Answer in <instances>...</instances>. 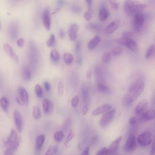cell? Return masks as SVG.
<instances>
[{"instance_id": "5b68a950", "label": "cell", "mask_w": 155, "mask_h": 155, "mask_svg": "<svg viewBox=\"0 0 155 155\" xmlns=\"http://www.w3.org/2000/svg\"><path fill=\"white\" fill-rule=\"evenodd\" d=\"M152 139V133L149 131H146L139 135L138 138V141L141 146L146 147L151 144Z\"/></svg>"}, {"instance_id": "f546056e", "label": "cell", "mask_w": 155, "mask_h": 155, "mask_svg": "<svg viewBox=\"0 0 155 155\" xmlns=\"http://www.w3.org/2000/svg\"><path fill=\"white\" fill-rule=\"evenodd\" d=\"M64 60L65 63L70 64L73 61V57L71 53H65L63 56Z\"/></svg>"}, {"instance_id": "f1b7e54d", "label": "cell", "mask_w": 155, "mask_h": 155, "mask_svg": "<svg viewBox=\"0 0 155 155\" xmlns=\"http://www.w3.org/2000/svg\"><path fill=\"white\" fill-rule=\"evenodd\" d=\"M95 74L97 79L98 81V83L104 82L102 71L99 67H97L95 69Z\"/></svg>"}, {"instance_id": "f6af8a7d", "label": "cell", "mask_w": 155, "mask_h": 155, "mask_svg": "<svg viewBox=\"0 0 155 155\" xmlns=\"http://www.w3.org/2000/svg\"><path fill=\"white\" fill-rule=\"evenodd\" d=\"M132 33L129 31H125L122 34V38L126 39H131L133 36Z\"/></svg>"}, {"instance_id": "4dcf8cb0", "label": "cell", "mask_w": 155, "mask_h": 155, "mask_svg": "<svg viewBox=\"0 0 155 155\" xmlns=\"http://www.w3.org/2000/svg\"><path fill=\"white\" fill-rule=\"evenodd\" d=\"M64 133L62 131H58L54 135V138L56 141L57 142H61L64 137Z\"/></svg>"}, {"instance_id": "ac0fdd59", "label": "cell", "mask_w": 155, "mask_h": 155, "mask_svg": "<svg viewBox=\"0 0 155 155\" xmlns=\"http://www.w3.org/2000/svg\"><path fill=\"white\" fill-rule=\"evenodd\" d=\"M110 16V12L108 9L104 5L101 7L99 14V18L100 20L104 21L108 19Z\"/></svg>"}, {"instance_id": "836d02e7", "label": "cell", "mask_w": 155, "mask_h": 155, "mask_svg": "<svg viewBox=\"0 0 155 155\" xmlns=\"http://www.w3.org/2000/svg\"><path fill=\"white\" fill-rule=\"evenodd\" d=\"M122 51V49L120 47L116 46L112 49V54L115 56H117L121 54Z\"/></svg>"}, {"instance_id": "277c9868", "label": "cell", "mask_w": 155, "mask_h": 155, "mask_svg": "<svg viewBox=\"0 0 155 155\" xmlns=\"http://www.w3.org/2000/svg\"><path fill=\"white\" fill-rule=\"evenodd\" d=\"M16 99L18 103L20 105H27L28 104L29 95L24 88L20 87L18 89Z\"/></svg>"}, {"instance_id": "44dd1931", "label": "cell", "mask_w": 155, "mask_h": 155, "mask_svg": "<svg viewBox=\"0 0 155 155\" xmlns=\"http://www.w3.org/2000/svg\"><path fill=\"white\" fill-rule=\"evenodd\" d=\"M9 36L12 41H14L17 38L18 34V30L16 27H11L10 28Z\"/></svg>"}, {"instance_id": "003e7915", "label": "cell", "mask_w": 155, "mask_h": 155, "mask_svg": "<svg viewBox=\"0 0 155 155\" xmlns=\"http://www.w3.org/2000/svg\"><path fill=\"white\" fill-rule=\"evenodd\" d=\"M2 28V24L1 21H0V30Z\"/></svg>"}, {"instance_id": "4fadbf2b", "label": "cell", "mask_w": 155, "mask_h": 155, "mask_svg": "<svg viewBox=\"0 0 155 155\" xmlns=\"http://www.w3.org/2000/svg\"><path fill=\"white\" fill-rule=\"evenodd\" d=\"M120 24V22L118 20H115L112 22L105 29V34L106 35H109L114 32L118 28Z\"/></svg>"}, {"instance_id": "9c48e42d", "label": "cell", "mask_w": 155, "mask_h": 155, "mask_svg": "<svg viewBox=\"0 0 155 155\" xmlns=\"http://www.w3.org/2000/svg\"><path fill=\"white\" fill-rule=\"evenodd\" d=\"M42 21L44 25L47 30L50 31L51 29V21L50 10L46 8L44 10L42 15Z\"/></svg>"}, {"instance_id": "6125c7cd", "label": "cell", "mask_w": 155, "mask_h": 155, "mask_svg": "<svg viewBox=\"0 0 155 155\" xmlns=\"http://www.w3.org/2000/svg\"><path fill=\"white\" fill-rule=\"evenodd\" d=\"M58 150V147L57 145L53 146V153L54 154L57 153Z\"/></svg>"}, {"instance_id": "d590c367", "label": "cell", "mask_w": 155, "mask_h": 155, "mask_svg": "<svg viewBox=\"0 0 155 155\" xmlns=\"http://www.w3.org/2000/svg\"><path fill=\"white\" fill-rule=\"evenodd\" d=\"M111 58V53L110 52H106L103 56L102 60L104 63H108L110 61Z\"/></svg>"}, {"instance_id": "681fc988", "label": "cell", "mask_w": 155, "mask_h": 155, "mask_svg": "<svg viewBox=\"0 0 155 155\" xmlns=\"http://www.w3.org/2000/svg\"><path fill=\"white\" fill-rule=\"evenodd\" d=\"M45 155H51L54 154L53 153V146H50L48 149L45 154Z\"/></svg>"}, {"instance_id": "30bf717a", "label": "cell", "mask_w": 155, "mask_h": 155, "mask_svg": "<svg viewBox=\"0 0 155 155\" xmlns=\"http://www.w3.org/2000/svg\"><path fill=\"white\" fill-rule=\"evenodd\" d=\"M122 139L121 136L119 137L111 143L109 148H108L106 155L112 154L117 151Z\"/></svg>"}, {"instance_id": "c3c4849f", "label": "cell", "mask_w": 155, "mask_h": 155, "mask_svg": "<svg viewBox=\"0 0 155 155\" xmlns=\"http://www.w3.org/2000/svg\"><path fill=\"white\" fill-rule=\"evenodd\" d=\"M25 43V40L23 38H20L18 39L17 41V44L20 47H22Z\"/></svg>"}, {"instance_id": "7bdbcfd3", "label": "cell", "mask_w": 155, "mask_h": 155, "mask_svg": "<svg viewBox=\"0 0 155 155\" xmlns=\"http://www.w3.org/2000/svg\"><path fill=\"white\" fill-rule=\"evenodd\" d=\"M82 95L83 100L86 102L88 100V92L86 88L83 89L82 91Z\"/></svg>"}, {"instance_id": "ffe728a7", "label": "cell", "mask_w": 155, "mask_h": 155, "mask_svg": "<svg viewBox=\"0 0 155 155\" xmlns=\"http://www.w3.org/2000/svg\"><path fill=\"white\" fill-rule=\"evenodd\" d=\"M126 47L130 50L135 53H137L138 51L137 45L135 41L131 39H129Z\"/></svg>"}, {"instance_id": "6da1fadb", "label": "cell", "mask_w": 155, "mask_h": 155, "mask_svg": "<svg viewBox=\"0 0 155 155\" xmlns=\"http://www.w3.org/2000/svg\"><path fill=\"white\" fill-rule=\"evenodd\" d=\"M145 86L143 80L141 78L138 79L130 86L128 92L124 99L125 105L132 104L140 96L143 91Z\"/></svg>"}, {"instance_id": "1f68e13d", "label": "cell", "mask_w": 155, "mask_h": 155, "mask_svg": "<svg viewBox=\"0 0 155 155\" xmlns=\"http://www.w3.org/2000/svg\"><path fill=\"white\" fill-rule=\"evenodd\" d=\"M33 115L36 119H39L40 116V111L38 105H35L33 109Z\"/></svg>"}, {"instance_id": "2e32d148", "label": "cell", "mask_w": 155, "mask_h": 155, "mask_svg": "<svg viewBox=\"0 0 155 155\" xmlns=\"http://www.w3.org/2000/svg\"><path fill=\"white\" fill-rule=\"evenodd\" d=\"M154 117V110L150 109L143 113L140 117V120L142 122H147L152 120Z\"/></svg>"}, {"instance_id": "be15d7a7", "label": "cell", "mask_w": 155, "mask_h": 155, "mask_svg": "<svg viewBox=\"0 0 155 155\" xmlns=\"http://www.w3.org/2000/svg\"><path fill=\"white\" fill-rule=\"evenodd\" d=\"M91 71L90 70L88 71L86 73V77L88 79H90L91 76Z\"/></svg>"}, {"instance_id": "b9f144b4", "label": "cell", "mask_w": 155, "mask_h": 155, "mask_svg": "<svg viewBox=\"0 0 155 155\" xmlns=\"http://www.w3.org/2000/svg\"><path fill=\"white\" fill-rule=\"evenodd\" d=\"M79 102V97L76 96L73 99L72 101H71V105L75 108L78 105Z\"/></svg>"}, {"instance_id": "f907efd6", "label": "cell", "mask_w": 155, "mask_h": 155, "mask_svg": "<svg viewBox=\"0 0 155 155\" xmlns=\"http://www.w3.org/2000/svg\"><path fill=\"white\" fill-rule=\"evenodd\" d=\"M45 88L47 92H49L50 91L51 86L49 83L47 82H45L44 83Z\"/></svg>"}, {"instance_id": "9f6ffc18", "label": "cell", "mask_w": 155, "mask_h": 155, "mask_svg": "<svg viewBox=\"0 0 155 155\" xmlns=\"http://www.w3.org/2000/svg\"><path fill=\"white\" fill-rule=\"evenodd\" d=\"M89 148L88 147H87L85 149L84 152H83L82 155H89Z\"/></svg>"}, {"instance_id": "94428289", "label": "cell", "mask_w": 155, "mask_h": 155, "mask_svg": "<svg viewBox=\"0 0 155 155\" xmlns=\"http://www.w3.org/2000/svg\"><path fill=\"white\" fill-rule=\"evenodd\" d=\"M76 63L79 65H81L82 63V60L81 57L79 56L76 59Z\"/></svg>"}, {"instance_id": "bcb514c9", "label": "cell", "mask_w": 155, "mask_h": 155, "mask_svg": "<svg viewBox=\"0 0 155 155\" xmlns=\"http://www.w3.org/2000/svg\"><path fill=\"white\" fill-rule=\"evenodd\" d=\"M108 150V148L106 147H103L101 148L97 153L96 155H106Z\"/></svg>"}, {"instance_id": "603a6c76", "label": "cell", "mask_w": 155, "mask_h": 155, "mask_svg": "<svg viewBox=\"0 0 155 155\" xmlns=\"http://www.w3.org/2000/svg\"><path fill=\"white\" fill-rule=\"evenodd\" d=\"M9 105V101L7 98L2 97L0 99V106L5 111H8Z\"/></svg>"}, {"instance_id": "e0dca14e", "label": "cell", "mask_w": 155, "mask_h": 155, "mask_svg": "<svg viewBox=\"0 0 155 155\" xmlns=\"http://www.w3.org/2000/svg\"><path fill=\"white\" fill-rule=\"evenodd\" d=\"M148 105V102L146 100L141 101L136 105L135 113L136 115H139L143 113L146 108Z\"/></svg>"}, {"instance_id": "7c38bea8", "label": "cell", "mask_w": 155, "mask_h": 155, "mask_svg": "<svg viewBox=\"0 0 155 155\" xmlns=\"http://www.w3.org/2000/svg\"><path fill=\"white\" fill-rule=\"evenodd\" d=\"M4 50L16 62L19 61V58L15 52L12 48L8 44L5 43L3 46Z\"/></svg>"}, {"instance_id": "9a60e30c", "label": "cell", "mask_w": 155, "mask_h": 155, "mask_svg": "<svg viewBox=\"0 0 155 155\" xmlns=\"http://www.w3.org/2000/svg\"><path fill=\"white\" fill-rule=\"evenodd\" d=\"M43 106L44 111L45 114H48L52 111L54 105L52 101L45 99L43 101Z\"/></svg>"}, {"instance_id": "7402d4cb", "label": "cell", "mask_w": 155, "mask_h": 155, "mask_svg": "<svg viewBox=\"0 0 155 155\" xmlns=\"http://www.w3.org/2000/svg\"><path fill=\"white\" fill-rule=\"evenodd\" d=\"M100 38L98 36H96L94 37L89 41L88 43V49L90 50L94 49L100 42Z\"/></svg>"}, {"instance_id": "03108f58", "label": "cell", "mask_w": 155, "mask_h": 155, "mask_svg": "<svg viewBox=\"0 0 155 155\" xmlns=\"http://www.w3.org/2000/svg\"><path fill=\"white\" fill-rule=\"evenodd\" d=\"M98 139V137L97 136H95L94 137V138L93 140V143H94L96 142L97 141Z\"/></svg>"}, {"instance_id": "f5cc1de1", "label": "cell", "mask_w": 155, "mask_h": 155, "mask_svg": "<svg viewBox=\"0 0 155 155\" xmlns=\"http://www.w3.org/2000/svg\"><path fill=\"white\" fill-rule=\"evenodd\" d=\"M88 6V11L91 12L92 10V0H86Z\"/></svg>"}, {"instance_id": "91938a15", "label": "cell", "mask_w": 155, "mask_h": 155, "mask_svg": "<svg viewBox=\"0 0 155 155\" xmlns=\"http://www.w3.org/2000/svg\"><path fill=\"white\" fill-rule=\"evenodd\" d=\"M155 154V144L154 143H153L152 145L151 151V154L154 155Z\"/></svg>"}, {"instance_id": "ba28073f", "label": "cell", "mask_w": 155, "mask_h": 155, "mask_svg": "<svg viewBox=\"0 0 155 155\" xmlns=\"http://www.w3.org/2000/svg\"><path fill=\"white\" fill-rule=\"evenodd\" d=\"M136 145L135 135L133 134L131 135L124 145L123 150L127 152H132L135 150Z\"/></svg>"}, {"instance_id": "d6986e66", "label": "cell", "mask_w": 155, "mask_h": 155, "mask_svg": "<svg viewBox=\"0 0 155 155\" xmlns=\"http://www.w3.org/2000/svg\"><path fill=\"white\" fill-rule=\"evenodd\" d=\"M79 29V27L75 24L71 25L69 29V36L71 40L74 41L77 37V32Z\"/></svg>"}, {"instance_id": "6f0895ef", "label": "cell", "mask_w": 155, "mask_h": 155, "mask_svg": "<svg viewBox=\"0 0 155 155\" xmlns=\"http://www.w3.org/2000/svg\"><path fill=\"white\" fill-rule=\"evenodd\" d=\"M57 4L59 7H61L64 5V2L63 0H57Z\"/></svg>"}, {"instance_id": "db71d44e", "label": "cell", "mask_w": 155, "mask_h": 155, "mask_svg": "<svg viewBox=\"0 0 155 155\" xmlns=\"http://www.w3.org/2000/svg\"><path fill=\"white\" fill-rule=\"evenodd\" d=\"M88 109V106L86 105L83 106L82 109V113L83 115H86Z\"/></svg>"}, {"instance_id": "d4e9b609", "label": "cell", "mask_w": 155, "mask_h": 155, "mask_svg": "<svg viewBox=\"0 0 155 155\" xmlns=\"http://www.w3.org/2000/svg\"><path fill=\"white\" fill-rule=\"evenodd\" d=\"M86 27L87 29L95 32H99L102 29V27L100 25L94 23H89Z\"/></svg>"}, {"instance_id": "74e56055", "label": "cell", "mask_w": 155, "mask_h": 155, "mask_svg": "<svg viewBox=\"0 0 155 155\" xmlns=\"http://www.w3.org/2000/svg\"><path fill=\"white\" fill-rule=\"evenodd\" d=\"M55 39L54 35L52 34L50 38L47 41L46 44L48 47H51L52 46L55 42Z\"/></svg>"}, {"instance_id": "52a82bcc", "label": "cell", "mask_w": 155, "mask_h": 155, "mask_svg": "<svg viewBox=\"0 0 155 155\" xmlns=\"http://www.w3.org/2000/svg\"><path fill=\"white\" fill-rule=\"evenodd\" d=\"M116 110L112 109L106 112L100 121V124L102 127H104L108 125L111 121L115 114Z\"/></svg>"}, {"instance_id": "ee69618b", "label": "cell", "mask_w": 155, "mask_h": 155, "mask_svg": "<svg viewBox=\"0 0 155 155\" xmlns=\"http://www.w3.org/2000/svg\"><path fill=\"white\" fill-rule=\"evenodd\" d=\"M74 135V132L73 131H71L68 135L66 141H65V145H67L69 142L73 139Z\"/></svg>"}, {"instance_id": "83f0119b", "label": "cell", "mask_w": 155, "mask_h": 155, "mask_svg": "<svg viewBox=\"0 0 155 155\" xmlns=\"http://www.w3.org/2000/svg\"><path fill=\"white\" fill-rule=\"evenodd\" d=\"M155 52V46L154 44L151 45L147 49L145 57L146 59H149L152 58L154 55Z\"/></svg>"}, {"instance_id": "8992f818", "label": "cell", "mask_w": 155, "mask_h": 155, "mask_svg": "<svg viewBox=\"0 0 155 155\" xmlns=\"http://www.w3.org/2000/svg\"><path fill=\"white\" fill-rule=\"evenodd\" d=\"M145 16L143 14L140 13L134 16L133 20V25L135 30L137 32L140 31L143 25Z\"/></svg>"}, {"instance_id": "60d3db41", "label": "cell", "mask_w": 155, "mask_h": 155, "mask_svg": "<svg viewBox=\"0 0 155 155\" xmlns=\"http://www.w3.org/2000/svg\"><path fill=\"white\" fill-rule=\"evenodd\" d=\"M71 10L74 13L76 14H79L81 12L82 9L80 6L75 5H73L71 7Z\"/></svg>"}, {"instance_id": "7dc6e473", "label": "cell", "mask_w": 155, "mask_h": 155, "mask_svg": "<svg viewBox=\"0 0 155 155\" xmlns=\"http://www.w3.org/2000/svg\"><path fill=\"white\" fill-rule=\"evenodd\" d=\"M92 14L90 11L86 12L84 14L85 18L87 21H90L92 18Z\"/></svg>"}, {"instance_id": "816d5d0a", "label": "cell", "mask_w": 155, "mask_h": 155, "mask_svg": "<svg viewBox=\"0 0 155 155\" xmlns=\"http://www.w3.org/2000/svg\"><path fill=\"white\" fill-rule=\"evenodd\" d=\"M137 119L135 117L131 118L129 120V123L131 125L135 124L137 123Z\"/></svg>"}, {"instance_id": "e575fe53", "label": "cell", "mask_w": 155, "mask_h": 155, "mask_svg": "<svg viewBox=\"0 0 155 155\" xmlns=\"http://www.w3.org/2000/svg\"><path fill=\"white\" fill-rule=\"evenodd\" d=\"M126 39L122 38L118 39L116 40V42L118 44L123 46L126 47L129 39Z\"/></svg>"}, {"instance_id": "d6a6232c", "label": "cell", "mask_w": 155, "mask_h": 155, "mask_svg": "<svg viewBox=\"0 0 155 155\" xmlns=\"http://www.w3.org/2000/svg\"><path fill=\"white\" fill-rule=\"evenodd\" d=\"M50 56L52 59L53 61L57 62L59 60V53L57 50H53L51 51L50 53Z\"/></svg>"}, {"instance_id": "5bb4252c", "label": "cell", "mask_w": 155, "mask_h": 155, "mask_svg": "<svg viewBox=\"0 0 155 155\" xmlns=\"http://www.w3.org/2000/svg\"><path fill=\"white\" fill-rule=\"evenodd\" d=\"M112 108L111 105L108 104L101 105L93 111L92 114L95 116L99 115L105 112L110 110Z\"/></svg>"}, {"instance_id": "ab89813d", "label": "cell", "mask_w": 155, "mask_h": 155, "mask_svg": "<svg viewBox=\"0 0 155 155\" xmlns=\"http://www.w3.org/2000/svg\"><path fill=\"white\" fill-rule=\"evenodd\" d=\"M111 7L113 10H117L119 7L118 4L116 0H109Z\"/></svg>"}, {"instance_id": "3957f363", "label": "cell", "mask_w": 155, "mask_h": 155, "mask_svg": "<svg viewBox=\"0 0 155 155\" xmlns=\"http://www.w3.org/2000/svg\"><path fill=\"white\" fill-rule=\"evenodd\" d=\"M7 148L5 151L4 155H12L16 150L18 147L19 141L17 135L14 129H12L7 140L5 142Z\"/></svg>"}, {"instance_id": "680465c9", "label": "cell", "mask_w": 155, "mask_h": 155, "mask_svg": "<svg viewBox=\"0 0 155 155\" xmlns=\"http://www.w3.org/2000/svg\"><path fill=\"white\" fill-rule=\"evenodd\" d=\"M59 35L61 39H64L65 37V34L63 30L61 29L60 31H59Z\"/></svg>"}, {"instance_id": "f35d334b", "label": "cell", "mask_w": 155, "mask_h": 155, "mask_svg": "<svg viewBox=\"0 0 155 155\" xmlns=\"http://www.w3.org/2000/svg\"><path fill=\"white\" fill-rule=\"evenodd\" d=\"M64 87L63 83L59 82L58 84V95L59 97H62L63 94Z\"/></svg>"}, {"instance_id": "8d00e7d4", "label": "cell", "mask_w": 155, "mask_h": 155, "mask_svg": "<svg viewBox=\"0 0 155 155\" xmlns=\"http://www.w3.org/2000/svg\"><path fill=\"white\" fill-rule=\"evenodd\" d=\"M35 91L37 97L39 98H41L43 95V90L41 86L37 84L35 86Z\"/></svg>"}, {"instance_id": "e7e4bbea", "label": "cell", "mask_w": 155, "mask_h": 155, "mask_svg": "<svg viewBox=\"0 0 155 155\" xmlns=\"http://www.w3.org/2000/svg\"><path fill=\"white\" fill-rule=\"evenodd\" d=\"M60 10V8H57L55 9L54 10V12L52 13V14H54L58 12Z\"/></svg>"}, {"instance_id": "7a4b0ae2", "label": "cell", "mask_w": 155, "mask_h": 155, "mask_svg": "<svg viewBox=\"0 0 155 155\" xmlns=\"http://www.w3.org/2000/svg\"><path fill=\"white\" fill-rule=\"evenodd\" d=\"M147 7L146 5L134 0H126L123 6L124 13L128 16H134L141 13Z\"/></svg>"}, {"instance_id": "cb8c5ba5", "label": "cell", "mask_w": 155, "mask_h": 155, "mask_svg": "<svg viewBox=\"0 0 155 155\" xmlns=\"http://www.w3.org/2000/svg\"><path fill=\"white\" fill-rule=\"evenodd\" d=\"M45 136L44 135L41 134L37 137L36 142V146L38 151L40 150L44 143L45 140Z\"/></svg>"}, {"instance_id": "4316f807", "label": "cell", "mask_w": 155, "mask_h": 155, "mask_svg": "<svg viewBox=\"0 0 155 155\" xmlns=\"http://www.w3.org/2000/svg\"><path fill=\"white\" fill-rule=\"evenodd\" d=\"M22 75L24 79L26 81L30 80L31 78V73L29 69L25 67L23 69Z\"/></svg>"}, {"instance_id": "8fae6325", "label": "cell", "mask_w": 155, "mask_h": 155, "mask_svg": "<svg viewBox=\"0 0 155 155\" xmlns=\"http://www.w3.org/2000/svg\"><path fill=\"white\" fill-rule=\"evenodd\" d=\"M14 117L15 126L18 132L21 133L22 128V120L20 112L17 110H15L14 113Z\"/></svg>"}, {"instance_id": "484cf974", "label": "cell", "mask_w": 155, "mask_h": 155, "mask_svg": "<svg viewBox=\"0 0 155 155\" xmlns=\"http://www.w3.org/2000/svg\"><path fill=\"white\" fill-rule=\"evenodd\" d=\"M97 89L99 91L103 93H108L110 91L109 87L104 82L98 83Z\"/></svg>"}, {"instance_id": "11a10c76", "label": "cell", "mask_w": 155, "mask_h": 155, "mask_svg": "<svg viewBox=\"0 0 155 155\" xmlns=\"http://www.w3.org/2000/svg\"><path fill=\"white\" fill-rule=\"evenodd\" d=\"M81 44L79 41L77 42L75 46V51L76 53H78L80 51L81 48Z\"/></svg>"}]
</instances>
